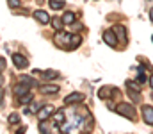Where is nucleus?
Segmentation results:
<instances>
[{"label": "nucleus", "mask_w": 153, "mask_h": 134, "mask_svg": "<svg viewBox=\"0 0 153 134\" xmlns=\"http://www.w3.org/2000/svg\"><path fill=\"white\" fill-rule=\"evenodd\" d=\"M116 113L121 115V116H125V118H130V120L135 118V109H134V106H132V104H126V102L117 104V106H116Z\"/></svg>", "instance_id": "nucleus-1"}, {"label": "nucleus", "mask_w": 153, "mask_h": 134, "mask_svg": "<svg viewBox=\"0 0 153 134\" xmlns=\"http://www.w3.org/2000/svg\"><path fill=\"white\" fill-rule=\"evenodd\" d=\"M7 4H9L11 7H18V5H20V0H7Z\"/></svg>", "instance_id": "nucleus-25"}, {"label": "nucleus", "mask_w": 153, "mask_h": 134, "mask_svg": "<svg viewBox=\"0 0 153 134\" xmlns=\"http://www.w3.org/2000/svg\"><path fill=\"white\" fill-rule=\"evenodd\" d=\"M50 22H52V25H53V29H55V31H61V29H62V25H64L62 18H52Z\"/></svg>", "instance_id": "nucleus-19"}, {"label": "nucleus", "mask_w": 153, "mask_h": 134, "mask_svg": "<svg viewBox=\"0 0 153 134\" xmlns=\"http://www.w3.org/2000/svg\"><path fill=\"white\" fill-rule=\"evenodd\" d=\"M34 72H39V70H34ZM39 73H41V77L45 81H53V79H59L61 77V73L57 70H45V72H39Z\"/></svg>", "instance_id": "nucleus-7"}, {"label": "nucleus", "mask_w": 153, "mask_h": 134, "mask_svg": "<svg viewBox=\"0 0 153 134\" xmlns=\"http://www.w3.org/2000/svg\"><path fill=\"white\" fill-rule=\"evenodd\" d=\"M4 97H5V91H4V88L0 86V104L4 102Z\"/></svg>", "instance_id": "nucleus-27"}, {"label": "nucleus", "mask_w": 153, "mask_h": 134, "mask_svg": "<svg viewBox=\"0 0 153 134\" xmlns=\"http://www.w3.org/2000/svg\"><path fill=\"white\" fill-rule=\"evenodd\" d=\"M85 100V95L84 93H70L68 97H64V104H80Z\"/></svg>", "instance_id": "nucleus-3"}, {"label": "nucleus", "mask_w": 153, "mask_h": 134, "mask_svg": "<svg viewBox=\"0 0 153 134\" xmlns=\"http://www.w3.org/2000/svg\"><path fill=\"white\" fill-rule=\"evenodd\" d=\"M25 131H27L25 127H20V129H18V134H23V133H25Z\"/></svg>", "instance_id": "nucleus-28"}, {"label": "nucleus", "mask_w": 153, "mask_h": 134, "mask_svg": "<svg viewBox=\"0 0 153 134\" xmlns=\"http://www.w3.org/2000/svg\"><path fill=\"white\" fill-rule=\"evenodd\" d=\"M150 18H152V22H153V9L150 11Z\"/></svg>", "instance_id": "nucleus-30"}, {"label": "nucleus", "mask_w": 153, "mask_h": 134, "mask_svg": "<svg viewBox=\"0 0 153 134\" xmlns=\"http://www.w3.org/2000/svg\"><path fill=\"white\" fill-rule=\"evenodd\" d=\"M64 113L62 111H59V113H53V124L55 125H61V124H64Z\"/></svg>", "instance_id": "nucleus-17"}, {"label": "nucleus", "mask_w": 153, "mask_h": 134, "mask_svg": "<svg viewBox=\"0 0 153 134\" xmlns=\"http://www.w3.org/2000/svg\"><path fill=\"white\" fill-rule=\"evenodd\" d=\"M4 70H5V59L0 57V72H4Z\"/></svg>", "instance_id": "nucleus-26"}, {"label": "nucleus", "mask_w": 153, "mask_h": 134, "mask_svg": "<svg viewBox=\"0 0 153 134\" xmlns=\"http://www.w3.org/2000/svg\"><path fill=\"white\" fill-rule=\"evenodd\" d=\"M126 88L128 89H132V91H141V82L137 81H126Z\"/></svg>", "instance_id": "nucleus-18"}, {"label": "nucleus", "mask_w": 153, "mask_h": 134, "mask_svg": "<svg viewBox=\"0 0 153 134\" xmlns=\"http://www.w3.org/2000/svg\"><path fill=\"white\" fill-rule=\"evenodd\" d=\"M13 91H14V97H22V95H25V93H29V91H30V86H29L27 82H22V81H20V82L14 86Z\"/></svg>", "instance_id": "nucleus-5"}, {"label": "nucleus", "mask_w": 153, "mask_h": 134, "mask_svg": "<svg viewBox=\"0 0 153 134\" xmlns=\"http://www.w3.org/2000/svg\"><path fill=\"white\" fill-rule=\"evenodd\" d=\"M62 22H64V25H71V23L75 22V14H73L71 11L64 13V16H62Z\"/></svg>", "instance_id": "nucleus-14"}, {"label": "nucleus", "mask_w": 153, "mask_h": 134, "mask_svg": "<svg viewBox=\"0 0 153 134\" xmlns=\"http://www.w3.org/2000/svg\"><path fill=\"white\" fill-rule=\"evenodd\" d=\"M68 43H70L71 48H76L78 45L82 43V38H80L78 34H70V41H68Z\"/></svg>", "instance_id": "nucleus-13"}, {"label": "nucleus", "mask_w": 153, "mask_h": 134, "mask_svg": "<svg viewBox=\"0 0 153 134\" xmlns=\"http://www.w3.org/2000/svg\"><path fill=\"white\" fill-rule=\"evenodd\" d=\"M50 131H52L50 124H48L46 120H41V122H39V133H50Z\"/></svg>", "instance_id": "nucleus-20"}, {"label": "nucleus", "mask_w": 153, "mask_h": 134, "mask_svg": "<svg viewBox=\"0 0 153 134\" xmlns=\"http://www.w3.org/2000/svg\"><path fill=\"white\" fill-rule=\"evenodd\" d=\"M32 100V93L29 91V93H25V95H22V97H18V104L20 106H25V104H29Z\"/></svg>", "instance_id": "nucleus-15"}, {"label": "nucleus", "mask_w": 153, "mask_h": 134, "mask_svg": "<svg viewBox=\"0 0 153 134\" xmlns=\"http://www.w3.org/2000/svg\"><path fill=\"white\" fill-rule=\"evenodd\" d=\"M114 95H117V91H116L114 88L105 86V88L98 89V97H100V98H111V97H114Z\"/></svg>", "instance_id": "nucleus-11"}, {"label": "nucleus", "mask_w": 153, "mask_h": 134, "mask_svg": "<svg viewBox=\"0 0 153 134\" xmlns=\"http://www.w3.org/2000/svg\"><path fill=\"white\" fill-rule=\"evenodd\" d=\"M137 81H139V82H146V81H148V77H146V73H144V70H143V68H139V75H137Z\"/></svg>", "instance_id": "nucleus-24"}, {"label": "nucleus", "mask_w": 153, "mask_h": 134, "mask_svg": "<svg viewBox=\"0 0 153 134\" xmlns=\"http://www.w3.org/2000/svg\"><path fill=\"white\" fill-rule=\"evenodd\" d=\"M43 106H45V104H41V102H36L32 107H25V111H23V113H25V115H30V113H38V111L41 109V107H43Z\"/></svg>", "instance_id": "nucleus-16"}, {"label": "nucleus", "mask_w": 153, "mask_h": 134, "mask_svg": "<svg viewBox=\"0 0 153 134\" xmlns=\"http://www.w3.org/2000/svg\"><path fill=\"white\" fill-rule=\"evenodd\" d=\"M32 16L38 20L39 23H50V20H52V18L48 16V13H46V11H41V9L34 11V13H32Z\"/></svg>", "instance_id": "nucleus-8"}, {"label": "nucleus", "mask_w": 153, "mask_h": 134, "mask_svg": "<svg viewBox=\"0 0 153 134\" xmlns=\"http://www.w3.org/2000/svg\"><path fill=\"white\" fill-rule=\"evenodd\" d=\"M59 91V86H55V84H43L41 86V93L43 95H55Z\"/></svg>", "instance_id": "nucleus-12"}, {"label": "nucleus", "mask_w": 153, "mask_h": 134, "mask_svg": "<svg viewBox=\"0 0 153 134\" xmlns=\"http://www.w3.org/2000/svg\"><path fill=\"white\" fill-rule=\"evenodd\" d=\"M20 81H22V82H27L29 86H36V81H34L32 77H27V75H22V77H20Z\"/></svg>", "instance_id": "nucleus-22"}, {"label": "nucleus", "mask_w": 153, "mask_h": 134, "mask_svg": "<svg viewBox=\"0 0 153 134\" xmlns=\"http://www.w3.org/2000/svg\"><path fill=\"white\" fill-rule=\"evenodd\" d=\"M112 31H114V34H116V38H117V41H121L123 45L126 43L128 36H126V29H125V25H116Z\"/></svg>", "instance_id": "nucleus-4"}, {"label": "nucleus", "mask_w": 153, "mask_h": 134, "mask_svg": "<svg viewBox=\"0 0 153 134\" xmlns=\"http://www.w3.org/2000/svg\"><path fill=\"white\" fill-rule=\"evenodd\" d=\"M52 115H53V107H52V106L41 107V109L38 111V118H39V120H48Z\"/></svg>", "instance_id": "nucleus-10"}, {"label": "nucleus", "mask_w": 153, "mask_h": 134, "mask_svg": "<svg viewBox=\"0 0 153 134\" xmlns=\"http://www.w3.org/2000/svg\"><path fill=\"white\" fill-rule=\"evenodd\" d=\"M143 120L148 125H153V107L152 106H143Z\"/></svg>", "instance_id": "nucleus-6"}, {"label": "nucleus", "mask_w": 153, "mask_h": 134, "mask_svg": "<svg viewBox=\"0 0 153 134\" xmlns=\"http://www.w3.org/2000/svg\"><path fill=\"white\" fill-rule=\"evenodd\" d=\"M150 84H152V88H153V75L150 77Z\"/></svg>", "instance_id": "nucleus-31"}, {"label": "nucleus", "mask_w": 153, "mask_h": 134, "mask_svg": "<svg viewBox=\"0 0 153 134\" xmlns=\"http://www.w3.org/2000/svg\"><path fill=\"white\" fill-rule=\"evenodd\" d=\"M103 41L109 45V46H116L117 45V38H116L114 31H105L103 32Z\"/></svg>", "instance_id": "nucleus-9"}, {"label": "nucleus", "mask_w": 153, "mask_h": 134, "mask_svg": "<svg viewBox=\"0 0 153 134\" xmlns=\"http://www.w3.org/2000/svg\"><path fill=\"white\" fill-rule=\"evenodd\" d=\"M9 124H20V115L18 113H11L9 115Z\"/></svg>", "instance_id": "nucleus-23"}, {"label": "nucleus", "mask_w": 153, "mask_h": 134, "mask_svg": "<svg viewBox=\"0 0 153 134\" xmlns=\"http://www.w3.org/2000/svg\"><path fill=\"white\" fill-rule=\"evenodd\" d=\"M48 4H50V7H52V9H55V11L64 7V0H50Z\"/></svg>", "instance_id": "nucleus-21"}, {"label": "nucleus", "mask_w": 153, "mask_h": 134, "mask_svg": "<svg viewBox=\"0 0 153 134\" xmlns=\"http://www.w3.org/2000/svg\"><path fill=\"white\" fill-rule=\"evenodd\" d=\"M152 41H153V36H152Z\"/></svg>", "instance_id": "nucleus-32"}, {"label": "nucleus", "mask_w": 153, "mask_h": 134, "mask_svg": "<svg viewBox=\"0 0 153 134\" xmlns=\"http://www.w3.org/2000/svg\"><path fill=\"white\" fill-rule=\"evenodd\" d=\"M0 86H4V75H2V72H0Z\"/></svg>", "instance_id": "nucleus-29"}, {"label": "nucleus", "mask_w": 153, "mask_h": 134, "mask_svg": "<svg viewBox=\"0 0 153 134\" xmlns=\"http://www.w3.org/2000/svg\"><path fill=\"white\" fill-rule=\"evenodd\" d=\"M13 63H14V66H16L18 70H25V68L29 66L27 57L22 55V54H13Z\"/></svg>", "instance_id": "nucleus-2"}]
</instances>
